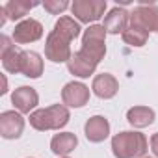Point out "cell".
I'll return each instance as SVG.
<instances>
[{"mask_svg":"<svg viewBox=\"0 0 158 158\" xmlns=\"http://www.w3.org/2000/svg\"><path fill=\"white\" fill-rule=\"evenodd\" d=\"M106 30L102 24H91L84 30L82 35V48L74 52L73 58L67 61V69L71 74L78 78H89L99 61L106 54Z\"/></svg>","mask_w":158,"mask_h":158,"instance_id":"cell-1","label":"cell"},{"mask_svg":"<svg viewBox=\"0 0 158 158\" xmlns=\"http://www.w3.org/2000/svg\"><path fill=\"white\" fill-rule=\"evenodd\" d=\"M80 30H82L80 24L73 17H69V15L60 17L45 41V58L54 63L69 61L73 58L71 41L80 35Z\"/></svg>","mask_w":158,"mask_h":158,"instance_id":"cell-2","label":"cell"},{"mask_svg":"<svg viewBox=\"0 0 158 158\" xmlns=\"http://www.w3.org/2000/svg\"><path fill=\"white\" fill-rule=\"evenodd\" d=\"M149 149L145 134L136 130H125L112 138V152L115 158H143Z\"/></svg>","mask_w":158,"mask_h":158,"instance_id":"cell-3","label":"cell"},{"mask_svg":"<svg viewBox=\"0 0 158 158\" xmlns=\"http://www.w3.org/2000/svg\"><path fill=\"white\" fill-rule=\"evenodd\" d=\"M71 119V114L65 104H52L48 108H39L30 114V125L35 130H60Z\"/></svg>","mask_w":158,"mask_h":158,"instance_id":"cell-4","label":"cell"},{"mask_svg":"<svg viewBox=\"0 0 158 158\" xmlns=\"http://www.w3.org/2000/svg\"><path fill=\"white\" fill-rule=\"evenodd\" d=\"M71 11L80 23H97L106 11V0H74Z\"/></svg>","mask_w":158,"mask_h":158,"instance_id":"cell-5","label":"cell"},{"mask_svg":"<svg viewBox=\"0 0 158 158\" xmlns=\"http://www.w3.org/2000/svg\"><path fill=\"white\" fill-rule=\"evenodd\" d=\"M24 130V117L23 114L15 110H8L0 114V134L6 139H17L21 138Z\"/></svg>","mask_w":158,"mask_h":158,"instance_id":"cell-6","label":"cell"},{"mask_svg":"<svg viewBox=\"0 0 158 158\" xmlns=\"http://www.w3.org/2000/svg\"><path fill=\"white\" fill-rule=\"evenodd\" d=\"M61 101L65 106L82 108L89 101V88L82 82H69L61 89Z\"/></svg>","mask_w":158,"mask_h":158,"instance_id":"cell-7","label":"cell"},{"mask_svg":"<svg viewBox=\"0 0 158 158\" xmlns=\"http://www.w3.org/2000/svg\"><path fill=\"white\" fill-rule=\"evenodd\" d=\"M41 35H43V24L35 19H24L15 26L11 37L17 45H26L41 39Z\"/></svg>","mask_w":158,"mask_h":158,"instance_id":"cell-8","label":"cell"},{"mask_svg":"<svg viewBox=\"0 0 158 158\" xmlns=\"http://www.w3.org/2000/svg\"><path fill=\"white\" fill-rule=\"evenodd\" d=\"M132 19H136L138 23H141L149 32H158V6L154 2H141L134 8V11L130 13Z\"/></svg>","mask_w":158,"mask_h":158,"instance_id":"cell-9","label":"cell"},{"mask_svg":"<svg viewBox=\"0 0 158 158\" xmlns=\"http://www.w3.org/2000/svg\"><path fill=\"white\" fill-rule=\"evenodd\" d=\"M11 102L17 108L19 114H32V110L39 104V95L34 88L30 86H21L13 91Z\"/></svg>","mask_w":158,"mask_h":158,"instance_id":"cell-10","label":"cell"},{"mask_svg":"<svg viewBox=\"0 0 158 158\" xmlns=\"http://www.w3.org/2000/svg\"><path fill=\"white\" fill-rule=\"evenodd\" d=\"M84 132H86V138L91 143H101L110 136V123L102 115H93L86 121Z\"/></svg>","mask_w":158,"mask_h":158,"instance_id":"cell-11","label":"cell"},{"mask_svg":"<svg viewBox=\"0 0 158 158\" xmlns=\"http://www.w3.org/2000/svg\"><path fill=\"white\" fill-rule=\"evenodd\" d=\"M93 93L99 99H112L115 97V93L119 91V82L115 80V76L110 73H101L93 78V84H91Z\"/></svg>","mask_w":158,"mask_h":158,"instance_id":"cell-12","label":"cell"},{"mask_svg":"<svg viewBox=\"0 0 158 158\" xmlns=\"http://www.w3.org/2000/svg\"><path fill=\"white\" fill-rule=\"evenodd\" d=\"M128 21H130V13L125 10V8H119L115 6L114 10H110V13L104 17V30L108 34H123L128 26Z\"/></svg>","mask_w":158,"mask_h":158,"instance_id":"cell-13","label":"cell"},{"mask_svg":"<svg viewBox=\"0 0 158 158\" xmlns=\"http://www.w3.org/2000/svg\"><path fill=\"white\" fill-rule=\"evenodd\" d=\"M121 35H123V41L127 45H130V47H143L147 43V39H149V30L141 23H138L136 19L130 17L128 26H127V30Z\"/></svg>","mask_w":158,"mask_h":158,"instance_id":"cell-14","label":"cell"},{"mask_svg":"<svg viewBox=\"0 0 158 158\" xmlns=\"http://www.w3.org/2000/svg\"><path fill=\"white\" fill-rule=\"evenodd\" d=\"M21 73L28 78H39L43 74V60L34 50H23L21 54Z\"/></svg>","mask_w":158,"mask_h":158,"instance_id":"cell-15","label":"cell"},{"mask_svg":"<svg viewBox=\"0 0 158 158\" xmlns=\"http://www.w3.org/2000/svg\"><path fill=\"white\" fill-rule=\"evenodd\" d=\"M76 145H78V138L73 132H60L50 139V149L58 156H67L76 149Z\"/></svg>","mask_w":158,"mask_h":158,"instance_id":"cell-16","label":"cell"},{"mask_svg":"<svg viewBox=\"0 0 158 158\" xmlns=\"http://www.w3.org/2000/svg\"><path fill=\"white\" fill-rule=\"evenodd\" d=\"M127 121L136 128H145L154 123V110L149 106H134L127 112Z\"/></svg>","mask_w":158,"mask_h":158,"instance_id":"cell-17","label":"cell"},{"mask_svg":"<svg viewBox=\"0 0 158 158\" xmlns=\"http://www.w3.org/2000/svg\"><path fill=\"white\" fill-rule=\"evenodd\" d=\"M39 6V2H28V0H10V2L4 6L6 10V15L10 21H19L23 19L24 15H28V11L32 8Z\"/></svg>","mask_w":158,"mask_h":158,"instance_id":"cell-18","label":"cell"},{"mask_svg":"<svg viewBox=\"0 0 158 158\" xmlns=\"http://www.w3.org/2000/svg\"><path fill=\"white\" fill-rule=\"evenodd\" d=\"M71 4L67 2V0H45L43 2V8L50 13V15H60L63 13Z\"/></svg>","mask_w":158,"mask_h":158,"instance_id":"cell-19","label":"cell"},{"mask_svg":"<svg viewBox=\"0 0 158 158\" xmlns=\"http://www.w3.org/2000/svg\"><path fill=\"white\" fill-rule=\"evenodd\" d=\"M151 151L154 152V156L158 158V132L151 136Z\"/></svg>","mask_w":158,"mask_h":158,"instance_id":"cell-20","label":"cell"},{"mask_svg":"<svg viewBox=\"0 0 158 158\" xmlns=\"http://www.w3.org/2000/svg\"><path fill=\"white\" fill-rule=\"evenodd\" d=\"M143 158H152V156H143Z\"/></svg>","mask_w":158,"mask_h":158,"instance_id":"cell-21","label":"cell"},{"mask_svg":"<svg viewBox=\"0 0 158 158\" xmlns=\"http://www.w3.org/2000/svg\"><path fill=\"white\" fill-rule=\"evenodd\" d=\"M61 158H69V156H61Z\"/></svg>","mask_w":158,"mask_h":158,"instance_id":"cell-22","label":"cell"}]
</instances>
